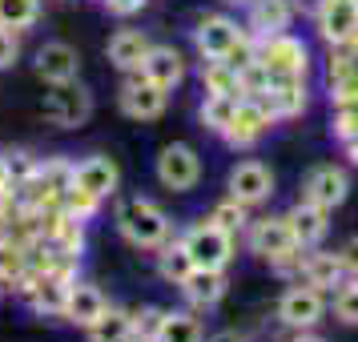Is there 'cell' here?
<instances>
[{
    "label": "cell",
    "mask_w": 358,
    "mask_h": 342,
    "mask_svg": "<svg viewBox=\"0 0 358 342\" xmlns=\"http://www.w3.org/2000/svg\"><path fill=\"white\" fill-rule=\"evenodd\" d=\"M117 234L133 245V250H162L169 238H173V222H169V213L157 206V201H149V197H125V201H117Z\"/></svg>",
    "instance_id": "1"
},
{
    "label": "cell",
    "mask_w": 358,
    "mask_h": 342,
    "mask_svg": "<svg viewBox=\"0 0 358 342\" xmlns=\"http://www.w3.org/2000/svg\"><path fill=\"white\" fill-rule=\"evenodd\" d=\"M245 234V245H250V254L262 262H270L278 274H290L298 282V262H302V250L294 242L290 234V222H286V213L282 218H250V226L242 229Z\"/></svg>",
    "instance_id": "2"
},
{
    "label": "cell",
    "mask_w": 358,
    "mask_h": 342,
    "mask_svg": "<svg viewBox=\"0 0 358 342\" xmlns=\"http://www.w3.org/2000/svg\"><path fill=\"white\" fill-rule=\"evenodd\" d=\"M258 61H262V69L270 73V81H278V77H298V81H306L310 65H314L310 45L294 33L258 36Z\"/></svg>",
    "instance_id": "3"
},
{
    "label": "cell",
    "mask_w": 358,
    "mask_h": 342,
    "mask_svg": "<svg viewBox=\"0 0 358 342\" xmlns=\"http://www.w3.org/2000/svg\"><path fill=\"white\" fill-rule=\"evenodd\" d=\"M185 254L194 258L197 270H226L234 262V234H226L222 226H213L210 218H201L181 234Z\"/></svg>",
    "instance_id": "4"
},
{
    "label": "cell",
    "mask_w": 358,
    "mask_h": 342,
    "mask_svg": "<svg viewBox=\"0 0 358 342\" xmlns=\"http://www.w3.org/2000/svg\"><path fill=\"white\" fill-rule=\"evenodd\" d=\"M153 178L162 181L169 194H189L201 181V153L189 141H169V145H162L157 162H153Z\"/></svg>",
    "instance_id": "5"
},
{
    "label": "cell",
    "mask_w": 358,
    "mask_h": 342,
    "mask_svg": "<svg viewBox=\"0 0 358 342\" xmlns=\"http://www.w3.org/2000/svg\"><path fill=\"white\" fill-rule=\"evenodd\" d=\"M41 113L49 117L57 129H81L85 121L93 117V93L81 81L49 85V93L41 101Z\"/></svg>",
    "instance_id": "6"
},
{
    "label": "cell",
    "mask_w": 358,
    "mask_h": 342,
    "mask_svg": "<svg viewBox=\"0 0 358 342\" xmlns=\"http://www.w3.org/2000/svg\"><path fill=\"white\" fill-rule=\"evenodd\" d=\"M326 318V294L310 282H290L278 298V322L290 330H314Z\"/></svg>",
    "instance_id": "7"
},
{
    "label": "cell",
    "mask_w": 358,
    "mask_h": 342,
    "mask_svg": "<svg viewBox=\"0 0 358 342\" xmlns=\"http://www.w3.org/2000/svg\"><path fill=\"white\" fill-rule=\"evenodd\" d=\"M274 125H278L274 113H270L258 97H238V109H234V117H229L222 141H226L229 149H254Z\"/></svg>",
    "instance_id": "8"
},
{
    "label": "cell",
    "mask_w": 358,
    "mask_h": 342,
    "mask_svg": "<svg viewBox=\"0 0 358 342\" xmlns=\"http://www.w3.org/2000/svg\"><path fill=\"white\" fill-rule=\"evenodd\" d=\"M242 36H245V29L234 17H226V13H206V17H197L194 49L201 61H226Z\"/></svg>",
    "instance_id": "9"
},
{
    "label": "cell",
    "mask_w": 358,
    "mask_h": 342,
    "mask_svg": "<svg viewBox=\"0 0 358 342\" xmlns=\"http://www.w3.org/2000/svg\"><path fill=\"white\" fill-rule=\"evenodd\" d=\"M274 169L266 162H258V157H245V162H238L234 169H229V178H226V190L234 201H242V206H262V201H270L274 197Z\"/></svg>",
    "instance_id": "10"
},
{
    "label": "cell",
    "mask_w": 358,
    "mask_h": 342,
    "mask_svg": "<svg viewBox=\"0 0 358 342\" xmlns=\"http://www.w3.org/2000/svg\"><path fill=\"white\" fill-rule=\"evenodd\" d=\"M117 105L129 121H157L169 105V93L157 89L153 81H145L141 73H125L121 81V93H117Z\"/></svg>",
    "instance_id": "11"
},
{
    "label": "cell",
    "mask_w": 358,
    "mask_h": 342,
    "mask_svg": "<svg viewBox=\"0 0 358 342\" xmlns=\"http://www.w3.org/2000/svg\"><path fill=\"white\" fill-rule=\"evenodd\" d=\"M346 197H350V173L334 162L314 165L306 178H302V201H314V206H322V210L334 213Z\"/></svg>",
    "instance_id": "12"
},
{
    "label": "cell",
    "mask_w": 358,
    "mask_h": 342,
    "mask_svg": "<svg viewBox=\"0 0 358 342\" xmlns=\"http://www.w3.org/2000/svg\"><path fill=\"white\" fill-rule=\"evenodd\" d=\"M314 29L326 45H350L358 36V0H322V8L314 13Z\"/></svg>",
    "instance_id": "13"
},
{
    "label": "cell",
    "mask_w": 358,
    "mask_h": 342,
    "mask_svg": "<svg viewBox=\"0 0 358 342\" xmlns=\"http://www.w3.org/2000/svg\"><path fill=\"white\" fill-rule=\"evenodd\" d=\"M33 65H36V77L45 85H65V81L81 77V52L73 49L69 41H45L36 49Z\"/></svg>",
    "instance_id": "14"
},
{
    "label": "cell",
    "mask_w": 358,
    "mask_h": 342,
    "mask_svg": "<svg viewBox=\"0 0 358 342\" xmlns=\"http://www.w3.org/2000/svg\"><path fill=\"white\" fill-rule=\"evenodd\" d=\"M73 185L105 201V197L117 194V185H121V169H117V162L109 157V153H89L85 162H73Z\"/></svg>",
    "instance_id": "15"
},
{
    "label": "cell",
    "mask_w": 358,
    "mask_h": 342,
    "mask_svg": "<svg viewBox=\"0 0 358 342\" xmlns=\"http://www.w3.org/2000/svg\"><path fill=\"white\" fill-rule=\"evenodd\" d=\"M145 81H153L157 89H165V93H173L181 81H185V57H181V49H173V45H149L145 61H141V69H137Z\"/></svg>",
    "instance_id": "16"
},
{
    "label": "cell",
    "mask_w": 358,
    "mask_h": 342,
    "mask_svg": "<svg viewBox=\"0 0 358 342\" xmlns=\"http://www.w3.org/2000/svg\"><path fill=\"white\" fill-rule=\"evenodd\" d=\"M258 101L274 113V121H290V117L306 113L310 89H306V81H298V77H278V81L266 85V93H262Z\"/></svg>",
    "instance_id": "17"
},
{
    "label": "cell",
    "mask_w": 358,
    "mask_h": 342,
    "mask_svg": "<svg viewBox=\"0 0 358 342\" xmlns=\"http://www.w3.org/2000/svg\"><path fill=\"white\" fill-rule=\"evenodd\" d=\"M294 0H250L245 4V29L254 36H274V33H290L294 24Z\"/></svg>",
    "instance_id": "18"
},
{
    "label": "cell",
    "mask_w": 358,
    "mask_h": 342,
    "mask_svg": "<svg viewBox=\"0 0 358 342\" xmlns=\"http://www.w3.org/2000/svg\"><path fill=\"white\" fill-rule=\"evenodd\" d=\"M286 222H290V234L298 250H314V245H322V238L330 234V210L322 206H314V201H302L298 197V206L286 213Z\"/></svg>",
    "instance_id": "19"
},
{
    "label": "cell",
    "mask_w": 358,
    "mask_h": 342,
    "mask_svg": "<svg viewBox=\"0 0 358 342\" xmlns=\"http://www.w3.org/2000/svg\"><path fill=\"white\" fill-rule=\"evenodd\" d=\"M109 310V298L93 286V282H73L69 286V298H65V310H61V318L65 322H73V326H93Z\"/></svg>",
    "instance_id": "20"
},
{
    "label": "cell",
    "mask_w": 358,
    "mask_h": 342,
    "mask_svg": "<svg viewBox=\"0 0 358 342\" xmlns=\"http://www.w3.org/2000/svg\"><path fill=\"white\" fill-rule=\"evenodd\" d=\"M149 45H153V41L145 36V29H117V33L109 36V45H105V57H109V65H113L117 73H137L141 61H145Z\"/></svg>",
    "instance_id": "21"
},
{
    "label": "cell",
    "mask_w": 358,
    "mask_h": 342,
    "mask_svg": "<svg viewBox=\"0 0 358 342\" xmlns=\"http://www.w3.org/2000/svg\"><path fill=\"white\" fill-rule=\"evenodd\" d=\"M342 278H346V266H342L338 254H326V250H302V262H298V282H310L318 290H334Z\"/></svg>",
    "instance_id": "22"
},
{
    "label": "cell",
    "mask_w": 358,
    "mask_h": 342,
    "mask_svg": "<svg viewBox=\"0 0 358 342\" xmlns=\"http://www.w3.org/2000/svg\"><path fill=\"white\" fill-rule=\"evenodd\" d=\"M181 294H185V302L194 310H213L222 298H226L229 282H226V270H189V278L178 286Z\"/></svg>",
    "instance_id": "23"
},
{
    "label": "cell",
    "mask_w": 358,
    "mask_h": 342,
    "mask_svg": "<svg viewBox=\"0 0 358 342\" xmlns=\"http://www.w3.org/2000/svg\"><path fill=\"white\" fill-rule=\"evenodd\" d=\"M153 342H206V326L197 318V310H162Z\"/></svg>",
    "instance_id": "24"
},
{
    "label": "cell",
    "mask_w": 358,
    "mask_h": 342,
    "mask_svg": "<svg viewBox=\"0 0 358 342\" xmlns=\"http://www.w3.org/2000/svg\"><path fill=\"white\" fill-rule=\"evenodd\" d=\"M85 339L89 342H129L133 339V310L109 306L93 326H85Z\"/></svg>",
    "instance_id": "25"
},
{
    "label": "cell",
    "mask_w": 358,
    "mask_h": 342,
    "mask_svg": "<svg viewBox=\"0 0 358 342\" xmlns=\"http://www.w3.org/2000/svg\"><path fill=\"white\" fill-rule=\"evenodd\" d=\"M36 169H41V162H36L29 149H8V153H0V173H4V181H8L17 194L24 185L36 181Z\"/></svg>",
    "instance_id": "26"
},
{
    "label": "cell",
    "mask_w": 358,
    "mask_h": 342,
    "mask_svg": "<svg viewBox=\"0 0 358 342\" xmlns=\"http://www.w3.org/2000/svg\"><path fill=\"white\" fill-rule=\"evenodd\" d=\"M189 270H194V258L185 254L181 238H178V242H165L162 250H157V274H162V282L181 286V282L189 278Z\"/></svg>",
    "instance_id": "27"
},
{
    "label": "cell",
    "mask_w": 358,
    "mask_h": 342,
    "mask_svg": "<svg viewBox=\"0 0 358 342\" xmlns=\"http://www.w3.org/2000/svg\"><path fill=\"white\" fill-rule=\"evenodd\" d=\"M41 20V0H0V29H13V33H29Z\"/></svg>",
    "instance_id": "28"
},
{
    "label": "cell",
    "mask_w": 358,
    "mask_h": 342,
    "mask_svg": "<svg viewBox=\"0 0 358 342\" xmlns=\"http://www.w3.org/2000/svg\"><path fill=\"white\" fill-rule=\"evenodd\" d=\"M234 109H238V97H222V93H206L201 97V109H197V117H201V129H210L213 137H222L229 125V117H234Z\"/></svg>",
    "instance_id": "29"
},
{
    "label": "cell",
    "mask_w": 358,
    "mask_h": 342,
    "mask_svg": "<svg viewBox=\"0 0 358 342\" xmlns=\"http://www.w3.org/2000/svg\"><path fill=\"white\" fill-rule=\"evenodd\" d=\"M201 89L222 93V97H242L238 93V69L226 61H201Z\"/></svg>",
    "instance_id": "30"
},
{
    "label": "cell",
    "mask_w": 358,
    "mask_h": 342,
    "mask_svg": "<svg viewBox=\"0 0 358 342\" xmlns=\"http://www.w3.org/2000/svg\"><path fill=\"white\" fill-rule=\"evenodd\" d=\"M330 310L342 326H358V274H346L334 286V298H330Z\"/></svg>",
    "instance_id": "31"
},
{
    "label": "cell",
    "mask_w": 358,
    "mask_h": 342,
    "mask_svg": "<svg viewBox=\"0 0 358 342\" xmlns=\"http://www.w3.org/2000/svg\"><path fill=\"white\" fill-rule=\"evenodd\" d=\"M210 222H213V226H222L226 234H234V238H238V234H242V229L250 226V206H242V201H234V197L226 194V201H217V206L210 210Z\"/></svg>",
    "instance_id": "32"
},
{
    "label": "cell",
    "mask_w": 358,
    "mask_h": 342,
    "mask_svg": "<svg viewBox=\"0 0 358 342\" xmlns=\"http://www.w3.org/2000/svg\"><path fill=\"white\" fill-rule=\"evenodd\" d=\"M330 133H334L338 141H350V137H358V105H334Z\"/></svg>",
    "instance_id": "33"
},
{
    "label": "cell",
    "mask_w": 358,
    "mask_h": 342,
    "mask_svg": "<svg viewBox=\"0 0 358 342\" xmlns=\"http://www.w3.org/2000/svg\"><path fill=\"white\" fill-rule=\"evenodd\" d=\"M17 61H20V33H13V29H0V73L17 69Z\"/></svg>",
    "instance_id": "34"
},
{
    "label": "cell",
    "mask_w": 358,
    "mask_h": 342,
    "mask_svg": "<svg viewBox=\"0 0 358 342\" xmlns=\"http://www.w3.org/2000/svg\"><path fill=\"white\" fill-rule=\"evenodd\" d=\"M101 4H105V13H109V17L125 20V17H133V13H141L149 0H101Z\"/></svg>",
    "instance_id": "35"
},
{
    "label": "cell",
    "mask_w": 358,
    "mask_h": 342,
    "mask_svg": "<svg viewBox=\"0 0 358 342\" xmlns=\"http://www.w3.org/2000/svg\"><path fill=\"white\" fill-rule=\"evenodd\" d=\"M338 258H342V266H346V274H358V234H355V238H346V242H342Z\"/></svg>",
    "instance_id": "36"
},
{
    "label": "cell",
    "mask_w": 358,
    "mask_h": 342,
    "mask_svg": "<svg viewBox=\"0 0 358 342\" xmlns=\"http://www.w3.org/2000/svg\"><path fill=\"white\" fill-rule=\"evenodd\" d=\"M322 8V0H294V13H302V17L314 20V13Z\"/></svg>",
    "instance_id": "37"
},
{
    "label": "cell",
    "mask_w": 358,
    "mask_h": 342,
    "mask_svg": "<svg viewBox=\"0 0 358 342\" xmlns=\"http://www.w3.org/2000/svg\"><path fill=\"white\" fill-rule=\"evenodd\" d=\"M13 197H17V190H13V185L4 181V173H0V213H4L8 206H13Z\"/></svg>",
    "instance_id": "38"
},
{
    "label": "cell",
    "mask_w": 358,
    "mask_h": 342,
    "mask_svg": "<svg viewBox=\"0 0 358 342\" xmlns=\"http://www.w3.org/2000/svg\"><path fill=\"white\" fill-rule=\"evenodd\" d=\"M206 342H245V334H238V330H217V334H210Z\"/></svg>",
    "instance_id": "39"
},
{
    "label": "cell",
    "mask_w": 358,
    "mask_h": 342,
    "mask_svg": "<svg viewBox=\"0 0 358 342\" xmlns=\"http://www.w3.org/2000/svg\"><path fill=\"white\" fill-rule=\"evenodd\" d=\"M290 342H326V339H322V334H314V330H294Z\"/></svg>",
    "instance_id": "40"
},
{
    "label": "cell",
    "mask_w": 358,
    "mask_h": 342,
    "mask_svg": "<svg viewBox=\"0 0 358 342\" xmlns=\"http://www.w3.org/2000/svg\"><path fill=\"white\" fill-rule=\"evenodd\" d=\"M342 149H346V157L358 165V137H350V141H342Z\"/></svg>",
    "instance_id": "41"
},
{
    "label": "cell",
    "mask_w": 358,
    "mask_h": 342,
    "mask_svg": "<svg viewBox=\"0 0 358 342\" xmlns=\"http://www.w3.org/2000/svg\"><path fill=\"white\" fill-rule=\"evenodd\" d=\"M226 4H238V8H245V4H250V0H226Z\"/></svg>",
    "instance_id": "42"
},
{
    "label": "cell",
    "mask_w": 358,
    "mask_h": 342,
    "mask_svg": "<svg viewBox=\"0 0 358 342\" xmlns=\"http://www.w3.org/2000/svg\"><path fill=\"white\" fill-rule=\"evenodd\" d=\"M129 342H153V339H129Z\"/></svg>",
    "instance_id": "43"
}]
</instances>
